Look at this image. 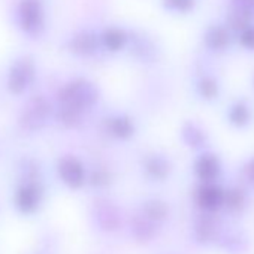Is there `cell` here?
<instances>
[{
    "label": "cell",
    "mask_w": 254,
    "mask_h": 254,
    "mask_svg": "<svg viewBox=\"0 0 254 254\" xmlns=\"http://www.w3.org/2000/svg\"><path fill=\"white\" fill-rule=\"evenodd\" d=\"M42 197L44 194H42L41 186L35 181H26L15 191V196H14L15 208L23 215H32L39 211Z\"/></svg>",
    "instance_id": "6da1fadb"
},
{
    "label": "cell",
    "mask_w": 254,
    "mask_h": 254,
    "mask_svg": "<svg viewBox=\"0 0 254 254\" xmlns=\"http://www.w3.org/2000/svg\"><path fill=\"white\" fill-rule=\"evenodd\" d=\"M93 218L97 230L106 235L117 233L123 227V215L120 209L111 203H103L94 208Z\"/></svg>",
    "instance_id": "7a4b0ae2"
},
{
    "label": "cell",
    "mask_w": 254,
    "mask_h": 254,
    "mask_svg": "<svg viewBox=\"0 0 254 254\" xmlns=\"http://www.w3.org/2000/svg\"><path fill=\"white\" fill-rule=\"evenodd\" d=\"M129 232H130L132 239L136 244L145 245L157 238L159 224L148 220L142 212H138L132 217V220L129 223Z\"/></svg>",
    "instance_id": "3957f363"
},
{
    "label": "cell",
    "mask_w": 254,
    "mask_h": 254,
    "mask_svg": "<svg viewBox=\"0 0 254 254\" xmlns=\"http://www.w3.org/2000/svg\"><path fill=\"white\" fill-rule=\"evenodd\" d=\"M193 235L199 244H211L221 236L220 221L211 212L202 214L194 223Z\"/></svg>",
    "instance_id": "277c9868"
},
{
    "label": "cell",
    "mask_w": 254,
    "mask_h": 254,
    "mask_svg": "<svg viewBox=\"0 0 254 254\" xmlns=\"http://www.w3.org/2000/svg\"><path fill=\"white\" fill-rule=\"evenodd\" d=\"M60 180L70 189H81L85 184V169L84 166L72 157L63 159L59 165Z\"/></svg>",
    "instance_id": "5b68a950"
},
{
    "label": "cell",
    "mask_w": 254,
    "mask_h": 254,
    "mask_svg": "<svg viewBox=\"0 0 254 254\" xmlns=\"http://www.w3.org/2000/svg\"><path fill=\"white\" fill-rule=\"evenodd\" d=\"M223 199H224V191L212 183H205L203 186L199 187L196 193V203L205 212L217 211L220 206H223Z\"/></svg>",
    "instance_id": "8992f818"
},
{
    "label": "cell",
    "mask_w": 254,
    "mask_h": 254,
    "mask_svg": "<svg viewBox=\"0 0 254 254\" xmlns=\"http://www.w3.org/2000/svg\"><path fill=\"white\" fill-rule=\"evenodd\" d=\"M194 172L197 178L202 180L203 183H212L220 174V162L217 160L215 156L205 154L197 159L194 165Z\"/></svg>",
    "instance_id": "52a82bcc"
},
{
    "label": "cell",
    "mask_w": 254,
    "mask_h": 254,
    "mask_svg": "<svg viewBox=\"0 0 254 254\" xmlns=\"http://www.w3.org/2000/svg\"><path fill=\"white\" fill-rule=\"evenodd\" d=\"M141 212L148 220H151L153 223L160 226L169 217V206H168L166 202H163L160 199H150V200L144 202V205L141 208Z\"/></svg>",
    "instance_id": "ba28073f"
},
{
    "label": "cell",
    "mask_w": 254,
    "mask_h": 254,
    "mask_svg": "<svg viewBox=\"0 0 254 254\" xmlns=\"http://www.w3.org/2000/svg\"><path fill=\"white\" fill-rule=\"evenodd\" d=\"M247 203V196L241 189H232L229 191H224V199L223 205H226L227 209L232 212H241L245 208Z\"/></svg>",
    "instance_id": "9c48e42d"
},
{
    "label": "cell",
    "mask_w": 254,
    "mask_h": 254,
    "mask_svg": "<svg viewBox=\"0 0 254 254\" xmlns=\"http://www.w3.org/2000/svg\"><path fill=\"white\" fill-rule=\"evenodd\" d=\"M169 171H171L169 169V165L166 162H163V160H156L154 159V160H151L147 165V172L154 180H163V178H166L168 174H169Z\"/></svg>",
    "instance_id": "30bf717a"
},
{
    "label": "cell",
    "mask_w": 254,
    "mask_h": 254,
    "mask_svg": "<svg viewBox=\"0 0 254 254\" xmlns=\"http://www.w3.org/2000/svg\"><path fill=\"white\" fill-rule=\"evenodd\" d=\"M227 41H229L227 33H226V30L221 29V27H214V29L209 32V35H208V44H209V47L217 48V50L224 48L226 44H227Z\"/></svg>",
    "instance_id": "8fae6325"
},
{
    "label": "cell",
    "mask_w": 254,
    "mask_h": 254,
    "mask_svg": "<svg viewBox=\"0 0 254 254\" xmlns=\"http://www.w3.org/2000/svg\"><path fill=\"white\" fill-rule=\"evenodd\" d=\"M248 118H250V112H248V108L244 103H236L232 108V111H230V120H232L233 124L244 126L245 123H248Z\"/></svg>",
    "instance_id": "7c38bea8"
},
{
    "label": "cell",
    "mask_w": 254,
    "mask_h": 254,
    "mask_svg": "<svg viewBox=\"0 0 254 254\" xmlns=\"http://www.w3.org/2000/svg\"><path fill=\"white\" fill-rule=\"evenodd\" d=\"M199 91L205 99H214L218 93V88H217V84L211 78H205V79H202V82L199 85Z\"/></svg>",
    "instance_id": "4fadbf2b"
},
{
    "label": "cell",
    "mask_w": 254,
    "mask_h": 254,
    "mask_svg": "<svg viewBox=\"0 0 254 254\" xmlns=\"http://www.w3.org/2000/svg\"><path fill=\"white\" fill-rule=\"evenodd\" d=\"M241 42L245 48L254 50V27H245L241 35Z\"/></svg>",
    "instance_id": "5bb4252c"
},
{
    "label": "cell",
    "mask_w": 254,
    "mask_h": 254,
    "mask_svg": "<svg viewBox=\"0 0 254 254\" xmlns=\"http://www.w3.org/2000/svg\"><path fill=\"white\" fill-rule=\"evenodd\" d=\"M247 175H248V178L254 183V160L247 166Z\"/></svg>",
    "instance_id": "9a60e30c"
}]
</instances>
